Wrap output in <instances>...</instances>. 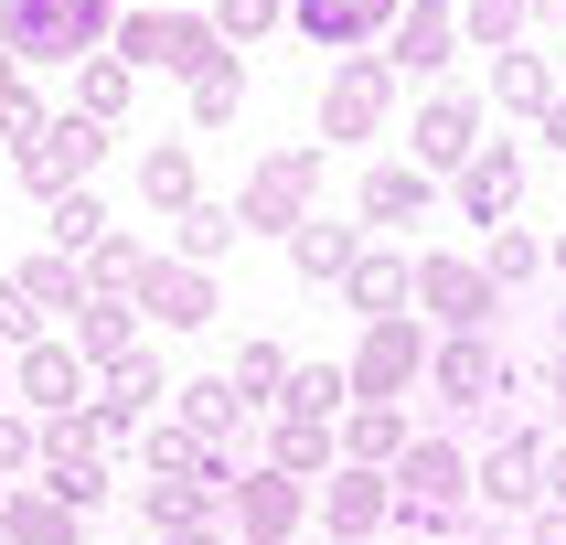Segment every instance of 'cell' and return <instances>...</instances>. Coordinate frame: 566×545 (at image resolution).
Returning <instances> with one entry per match:
<instances>
[{
	"label": "cell",
	"instance_id": "37",
	"mask_svg": "<svg viewBox=\"0 0 566 545\" xmlns=\"http://www.w3.org/2000/svg\"><path fill=\"white\" fill-rule=\"evenodd\" d=\"M107 224H118V214L96 203V182H75V192H54V203H43V235H54V256H86Z\"/></svg>",
	"mask_w": 566,
	"mask_h": 545
},
{
	"label": "cell",
	"instance_id": "12",
	"mask_svg": "<svg viewBox=\"0 0 566 545\" xmlns=\"http://www.w3.org/2000/svg\"><path fill=\"white\" fill-rule=\"evenodd\" d=\"M128 311H139V332H203V321L224 311V289H214V268L150 256V268H139V289H128Z\"/></svg>",
	"mask_w": 566,
	"mask_h": 545
},
{
	"label": "cell",
	"instance_id": "5",
	"mask_svg": "<svg viewBox=\"0 0 566 545\" xmlns=\"http://www.w3.org/2000/svg\"><path fill=\"white\" fill-rule=\"evenodd\" d=\"M321 171H332V160H321L311 139L268 150V160L247 171V192H235V224H247V235H279V247H289V224H311V214H321Z\"/></svg>",
	"mask_w": 566,
	"mask_h": 545
},
{
	"label": "cell",
	"instance_id": "47",
	"mask_svg": "<svg viewBox=\"0 0 566 545\" xmlns=\"http://www.w3.org/2000/svg\"><path fill=\"white\" fill-rule=\"evenodd\" d=\"M460 545H524V535H513L503 513H471V524H460Z\"/></svg>",
	"mask_w": 566,
	"mask_h": 545
},
{
	"label": "cell",
	"instance_id": "18",
	"mask_svg": "<svg viewBox=\"0 0 566 545\" xmlns=\"http://www.w3.org/2000/svg\"><path fill=\"white\" fill-rule=\"evenodd\" d=\"M449 54H460V0H407V11L385 22L396 86H407V75H449Z\"/></svg>",
	"mask_w": 566,
	"mask_h": 545
},
{
	"label": "cell",
	"instance_id": "13",
	"mask_svg": "<svg viewBox=\"0 0 566 545\" xmlns=\"http://www.w3.org/2000/svg\"><path fill=\"white\" fill-rule=\"evenodd\" d=\"M385 492H396V503H449V513H471V449L449 439V428H417V439L396 449Z\"/></svg>",
	"mask_w": 566,
	"mask_h": 545
},
{
	"label": "cell",
	"instance_id": "40",
	"mask_svg": "<svg viewBox=\"0 0 566 545\" xmlns=\"http://www.w3.org/2000/svg\"><path fill=\"white\" fill-rule=\"evenodd\" d=\"M139 524L171 535V524H214V492L203 481H139Z\"/></svg>",
	"mask_w": 566,
	"mask_h": 545
},
{
	"label": "cell",
	"instance_id": "11",
	"mask_svg": "<svg viewBox=\"0 0 566 545\" xmlns=\"http://www.w3.org/2000/svg\"><path fill=\"white\" fill-rule=\"evenodd\" d=\"M0 385H11V407L22 417H64V407H86V364H75V343L64 332H43V343H22V353H0Z\"/></svg>",
	"mask_w": 566,
	"mask_h": 545
},
{
	"label": "cell",
	"instance_id": "44",
	"mask_svg": "<svg viewBox=\"0 0 566 545\" xmlns=\"http://www.w3.org/2000/svg\"><path fill=\"white\" fill-rule=\"evenodd\" d=\"M32 118H43V96H32V86H22V64L0 54V139H22V128H32Z\"/></svg>",
	"mask_w": 566,
	"mask_h": 545
},
{
	"label": "cell",
	"instance_id": "32",
	"mask_svg": "<svg viewBox=\"0 0 566 545\" xmlns=\"http://www.w3.org/2000/svg\"><path fill=\"white\" fill-rule=\"evenodd\" d=\"M128 96H139V75H128L118 54H86V64H75V118H86V128H118Z\"/></svg>",
	"mask_w": 566,
	"mask_h": 545
},
{
	"label": "cell",
	"instance_id": "45",
	"mask_svg": "<svg viewBox=\"0 0 566 545\" xmlns=\"http://www.w3.org/2000/svg\"><path fill=\"white\" fill-rule=\"evenodd\" d=\"M22 343H43V311H32L22 289L0 279V353H22Z\"/></svg>",
	"mask_w": 566,
	"mask_h": 545
},
{
	"label": "cell",
	"instance_id": "54",
	"mask_svg": "<svg viewBox=\"0 0 566 545\" xmlns=\"http://www.w3.org/2000/svg\"><path fill=\"white\" fill-rule=\"evenodd\" d=\"M0 171H11V139H0Z\"/></svg>",
	"mask_w": 566,
	"mask_h": 545
},
{
	"label": "cell",
	"instance_id": "38",
	"mask_svg": "<svg viewBox=\"0 0 566 545\" xmlns=\"http://www.w3.org/2000/svg\"><path fill=\"white\" fill-rule=\"evenodd\" d=\"M11 289H22L32 311L54 321V311H75V300H86V268H75V256H54V247H43V256H22V268H11Z\"/></svg>",
	"mask_w": 566,
	"mask_h": 545
},
{
	"label": "cell",
	"instance_id": "25",
	"mask_svg": "<svg viewBox=\"0 0 566 545\" xmlns=\"http://www.w3.org/2000/svg\"><path fill=\"white\" fill-rule=\"evenodd\" d=\"M64 343H75L86 375H107L118 353H139V311H128V300H75V332H64Z\"/></svg>",
	"mask_w": 566,
	"mask_h": 545
},
{
	"label": "cell",
	"instance_id": "52",
	"mask_svg": "<svg viewBox=\"0 0 566 545\" xmlns=\"http://www.w3.org/2000/svg\"><path fill=\"white\" fill-rule=\"evenodd\" d=\"M545 268H556V279H566V235H545Z\"/></svg>",
	"mask_w": 566,
	"mask_h": 545
},
{
	"label": "cell",
	"instance_id": "6",
	"mask_svg": "<svg viewBox=\"0 0 566 545\" xmlns=\"http://www.w3.org/2000/svg\"><path fill=\"white\" fill-rule=\"evenodd\" d=\"M214 524L235 545H300V524H311V481L268 471V460H247V471L214 492Z\"/></svg>",
	"mask_w": 566,
	"mask_h": 545
},
{
	"label": "cell",
	"instance_id": "42",
	"mask_svg": "<svg viewBox=\"0 0 566 545\" xmlns=\"http://www.w3.org/2000/svg\"><path fill=\"white\" fill-rule=\"evenodd\" d=\"M203 22H214V43H224V54H235V43H268V32L289 22V0H214Z\"/></svg>",
	"mask_w": 566,
	"mask_h": 545
},
{
	"label": "cell",
	"instance_id": "29",
	"mask_svg": "<svg viewBox=\"0 0 566 545\" xmlns=\"http://www.w3.org/2000/svg\"><path fill=\"white\" fill-rule=\"evenodd\" d=\"M545 96H556V64L524 54V43H503V54H492V96H481V107H503V118H545Z\"/></svg>",
	"mask_w": 566,
	"mask_h": 545
},
{
	"label": "cell",
	"instance_id": "3",
	"mask_svg": "<svg viewBox=\"0 0 566 545\" xmlns=\"http://www.w3.org/2000/svg\"><path fill=\"white\" fill-rule=\"evenodd\" d=\"M343 385L364 396V407H407L417 385H428V321L396 311V321H364L343 353Z\"/></svg>",
	"mask_w": 566,
	"mask_h": 545
},
{
	"label": "cell",
	"instance_id": "55",
	"mask_svg": "<svg viewBox=\"0 0 566 545\" xmlns=\"http://www.w3.org/2000/svg\"><path fill=\"white\" fill-rule=\"evenodd\" d=\"M0 407H11V385H0Z\"/></svg>",
	"mask_w": 566,
	"mask_h": 545
},
{
	"label": "cell",
	"instance_id": "16",
	"mask_svg": "<svg viewBox=\"0 0 566 545\" xmlns=\"http://www.w3.org/2000/svg\"><path fill=\"white\" fill-rule=\"evenodd\" d=\"M449 203L471 224H513V203H524V139H481V150L449 171Z\"/></svg>",
	"mask_w": 566,
	"mask_h": 545
},
{
	"label": "cell",
	"instance_id": "35",
	"mask_svg": "<svg viewBox=\"0 0 566 545\" xmlns=\"http://www.w3.org/2000/svg\"><path fill=\"white\" fill-rule=\"evenodd\" d=\"M182 96H192V128H235L247 118V54H214Z\"/></svg>",
	"mask_w": 566,
	"mask_h": 545
},
{
	"label": "cell",
	"instance_id": "15",
	"mask_svg": "<svg viewBox=\"0 0 566 545\" xmlns=\"http://www.w3.org/2000/svg\"><path fill=\"white\" fill-rule=\"evenodd\" d=\"M311 524H321L332 545H375V535H385V471L332 460V471L311 481Z\"/></svg>",
	"mask_w": 566,
	"mask_h": 545
},
{
	"label": "cell",
	"instance_id": "48",
	"mask_svg": "<svg viewBox=\"0 0 566 545\" xmlns=\"http://www.w3.org/2000/svg\"><path fill=\"white\" fill-rule=\"evenodd\" d=\"M535 481H545V503H566V439H545V471Z\"/></svg>",
	"mask_w": 566,
	"mask_h": 545
},
{
	"label": "cell",
	"instance_id": "24",
	"mask_svg": "<svg viewBox=\"0 0 566 545\" xmlns=\"http://www.w3.org/2000/svg\"><path fill=\"white\" fill-rule=\"evenodd\" d=\"M332 289H343V311H353V321H396V311H407V256L364 235V256H353Z\"/></svg>",
	"mask_w": 566,
	"mask_h": 545
},
{
	"label": "cell",
	"instance_id": "51",
	"mask_svg": "<svg viewBox=\"0 0 566 545\" xmlns=\"http://www.w3.org/2000/svg\"><path fill=\"white\" fill-rule=\"evenodd\" d=\"M524 11H535V22H545V32H566V0H524Z\"/></svg>",
	"mask_w": 566,
	"mask_h": 545
},
{
	"label": "cell",
	"instance_id": "30",
	"mask_svg": "<svg viewBox=\"0 0 566 545\" xmlns=\"http://www.w3.org/2000/svg\"><path fill=\"white\" fill-rule=\"evenodd\" d=\"M150 235H118V224H107V235H96L86 256H75V268H86V300H128V289H139V268H150Z\"/></svg>",
	"mask_w": 566,
	"mask_h": 545
},
{
	"label": "cell",
	"instance_id": "8",
	"mask_svg": "<svg viewBox=\"0 0 566 545\" xmlns=\"http://www.w3.org/2000/svg\"><path fill=\"white\" fill-rule=\"evenodd\" d=\"M396 64L385 54H332V75H321V139L343 150V139H385L396 128Z\"/></svg>",
	"mask_w": 566,
	"mask_h": 545
},
{
	"label": "cell",
	"instance_id": "31",
	"mask_svg": "<svg viewBox=\"0 0 566 545\" xmlns=\"http://www.w3.org/2000/svg\"><path fill=\"white\" fill-rule=\"evenodd\" d=\"M332 460H343V449H332V428H321V417H268V471L321 481Z\"/></svg>",
	"mask_w": 566,
	"mask_h": 545
},
{
	"label": "cell",
	"instance_id": "33",
	"mask_svg": "<svg viewBox=\"0 0 566 545\" xmlns=\"http://www.w3.org/2000/svg\"><path fill=\"white\" fill-rule=\"evenodd\" d=\"M139 192H150V214H160V224H171L192 192H203V171H192L182 139H150V150H139Z\"/></svg>",
	"mask_w": 566,
	"mask_h": 545
},
{
	"label": "cell",
	"instance_id": "49",
	"mask_svg": "<svg viewBox=\"0 0 566 545\" xmlns=\"http://www.w3.org/2000/svg\"><path fill=\"white\" fill-rule=\"evenodd\" d=\"M150 545H235L224 524H171V535H150Z\"/></svg>",
	"mask_w": 566,
	"mask_h": 545
},
{
	"label": "cell",
	"instance_id": "53",
	"mask_svg": "<svg viewBox=\"0 0 566 545\" xmlns=\"http://www.w3.org/2000/svg\"><path fill=\"white\" fill-rule=\"evenodd\" d=\"M556 353H566V300H556Z\"/></svg>",
	"mask_w": 566,
	"mask_h": 545
},
{
	"label": "cell",
	"instance_id": "39",
	"mask_svg": "<svg viewBox=\"0 0 566 545\" xmlns=\"http://www.w3.org/2000/svg\"><path fill=\"white\" fill-rule=\"evenodd\" d=\"M224 385L247 396V417H268V407H279V385H289V343H247L235 364H224Z\"/></svg>",
	"mask_w": 566,
	"mask_h": 545
},
{
	"label": "cell",
	"instance_id": "22",
	"mask_svg": "<svg viewBox=\"0 0 566 545\" xmlns=\"http://www.w3.org/2000/svg\"><path fill=\"white\" fill-rule=\"evenodd\" d=\"M86 513H64L43 481H0V545H75Z\"/></svg>",
	"mask_w": 566,
	"mask_h": 545
},
{
	"label": "cell",
	"instance_id": "23",
	"mask_svg": "<svg viewBox=\"0 0 566 545\" xmlns=\"http://www.w3.org/2000/svg\"><path fill=\"white\" fill-rule=\"evenodd\" d=\"M235 247H247V224H235V203H214V192H192L182 214H171V247H160V256H182V268H224Z\"/></svg>",
	"mask_w": 566,
	"mask_h": 545
},
{
	"label": "cell",
	"instance_id": "9",
	"mask_svg": "<svg viewBox=\"0 0 566 545\" xmlns=\"http://www.w3.org/2000/svg\"><path fill=\"white\" fill-rule=\"evenodd\" d=\"M96 160H107V128H86L75 107H43V118L11 139V171H22L43 203H54V192H75V182H96Z\"/></svg>",
	"mask_w": 566,
	"mask_h": 545
},
{
	"label": "cell",
	"instance_id": "2",
	"mask_svg": "<svg viewBox=\"0 0 566 545\" xmlns=\"http://www.w3.org/2000/svg\"><path fill=\"white\" fill-rule=\"evenodd\" d=\"M428 396H439V417L513 407L524 396V364L503 353V332H428Z\"/></svg>",
	"mask_w": 566,
	"mask_h": 545
},
{
	"label": "cell",
	"instance_id": "46",
	"mask_svg": "<svg viewBox=\"0 0 566 545\" xmlns=\"http://www.w3.org/2000/svg\"><path fill=\"white\" fill-rule=\"evenodd\" d=\"M545 439H566V353L545 364Z\"/></svg>",
	"mask_w": 566,
	"mask_h": 545
},
{
	"label": "cell",
	"instance_id": "21",
	"mask_svg": "<svg viewBox=\"0 0 566 545\" xmlns=\"http://www.w3.org/2000/svg\"><path fill=\"white\" fill-rule=\"evenodd\" d=\"M417 439V407H364V396H353L343 407V428H332V449H343L353 471H396V449Z\"/></svg>",
	"mask_w": 566,
	"mask_h": 545
},
{
	"label": "cell",
	"instance_id": "26",
	"mask_svg": "<svg viewBox=\"0 0 566 545\" xmlns=\"http://www.w3.org/2000/svg\"><path fill=\"white\" fill-rule=\"evenodd\" d=\"M171 417H182L203 449H235V428H247V396L224 375H192V385H171Z\"/></svg>",
	"mask_w": 566,
	"mask_h": 545
},
{
	"label": "cell",
	"instance_id": "36",
	"mask_svg": "<svg viewBox=\"0 0 566 545\" xmlns=\"http://www.w3.org/2000/svg\"><path fill=\"white\" fill-rule=\"evenodd\" d=\"M343 407H353L343 364H289V385H279V407H268V417H321V428H332Z\"/></svg>",
	"mask_w": 566,
	"mask_h": 545
},
{
	"label": "cell",
	"instance_id": "17",
	"mask_svg": "<svg viewBox=\"0 0 566 545\" xmlns=\"http://www.w3.org/2000/svg\"><path fill=\"white\" fill-rule=\"evenodd\" d=\"M139 481H203V492H224L235 481V449H203L182 417L160 407V417H139Z\"/></svg>",
	"mask_w": 566,
	"mask_h": 545
},
{
	"label": "cell",
	"instance_id": "28",
	"mask_svg": "<svg viewBox=\"0 0 566 545\" xmlns=\"http://www.w3.org/2000/svg\"><path fill=\"white\" fill-rule=\"evenodd\" d=\"M86 396H96V407H118V417H150V407H171V375H160V353L139 343V353H118Z\"/></svg>",
	"mask_w": 566,
	"mask_h": 545
},
{
	"label": "cell",
	"instance_id": "50",
	"mask_svg": "<svg viewBox=\"0 0 566 545\" xmlns=\"http://www.w3.org/2000/svg\"><path fill=\"white\" fill-rule=\"evenodd\" d=\"M535 128H545V150H566V86L545 96V118H535Z\"/></svg>",
	"mask_w": 566,
	"mask_h": 545
},
{
	"label": "cell",
	"instance_id": "1",
	"mask_svg": "<svg viewBox=\"0 0 566 545\" xmlns=\"http://www.w3.org/2000/svg\"><path fill=\"white\" fill-rule=\"evenodd\" d=\"M118 0H0V54L11 64H86L107 54Z\"/></svg>",
	"mask_w": 566,
	"mask_h": 545
},
{
	"label": "cell",
	"instance_id": "43",
	"mask_svg": "<svg viewBox=\"0 0 566 545\" xmlns=\"http://www.w3.org/2000/svg\"><path fill=\"white\" fill-rule=\"evenodd\" d=\"M32 460H43V417L0 407V481H32Z\"/></svg>",
	"mask_w": 566,
	"mask_h": 545
},
{
	"label": "cell",
	"instance_id": "10",
	"mask_svg": "<svg viewBox=\"0 0 566 545\" xmlns=\"http://www.w3.org/2000/svg\"><path fill=\"white\" fill-rule=\"evenodd\" d=\"M545 417H503V439L471 460V503L481 513H503V524H524V513L545 503Z\"/></svg>",
	"mask_w": 566,
	"mask_h": 545
},
{
	"label": "cell",
	"instance_id": "4",
	"mask_svg": "<svg viewBox=\"0 0 566 545\" xmlns=\"http://www.w3.org/2000/svg\"><path fill=\"white\" fill-rule=\"evenodd\" d=\"M107 54H118L128 75H182V86H192L224 43H214L203 11H118V22H107Z\"/></svg>",
	"mask_w": 566,
	"mask_h": 545
},
{
	"label": "cell",
	"instance_id": "19",
	"mask_svg": "<svg viewBox=\"0 0 566 545\" xmlns=\"http://www.w3.org/2000/svg\"><path fill=\"white\" fill-rule=\"evenodd\" d=\"M428 203H439V182H428L417 160H375V171H364V192H353L364 235H407V224H428Z\"/></svg>",
	"mask_w": 566,
	"mask_h": 545
},
{
	"label": "cell",
	"instance_id": "34",
	"mask_svg": "<svg viewBox=\"0 0 566 545\" xmlns=\"http://www.w3.org/2000/svg\"><path fill=\"white\" fill-rule=\"evenodd\" d=\"M481 279L503 289V300L524 279H545V235H535V224H492V235H481Z\"/></svg>",
	"mask_w": 566,
	"mask_h": 545
},
{
	"label": "cell",
	"instance_id": "20",
	"mask_svg": "<svg viewBox=\"0 0 566 545\" xmlns=\"http://www.w3.org/2000/svg\"><path fill=\"white\" fill-rule=\"evenodd\" d=\"M396 11L407 0H289V32H311L321 54H364V43H385Z\"/></svg>",
	"mask_w": 566,
	"mask_h": 545
},
{
	"label": "cell",
	"instance_id": "14",
	"mask_svg": "<svg viewBox=\"0 0 566 545\" xmlns=\"http://www.w3.org/2000/svg\"><path fill=\"white\" fill-rule=\"evenodd\" d=\"M481 118H492V107H481L471 86H428V96H417V139H407V160L428 171V182H439V171H460V160L481 150Z\"/></svg>",
	"mask_w": 566,
	"mask_h": 545
},
{
	"label": "cell",
	"instance_id": "7",
	"mask_svg": "<svg viewBox=\"0 0 566 545\" xmlns=\"http://www.w3.org/2000/svg\"><path fill=\"white\" fill-rule=\"evenodd\" d=\"M407 311H428V332H503V289L481 256H407Z\"/></svg>",
	"mask_w": 566,
	"mask_h": 545
},
{
	"label": "cell",
	"instance_id": "27",
	"mask_svg": "<svg viewBox=\"0 0 566 545\" xmlns=\"http://www.w3.org/2000/svg\"><path fill=\"white\" fill-rule=\"evenodd\" d=\"M353 256H364V224H332V214H311V224H289V268H300V279L311 289H332L353 268Z\"/></svg>",
	"mask_w": 566,
	"mask_h": 545
},
{
	"label": "cell",
	"instance_id": "41",
	"mask_svg": "<svg viewBox=\"0 0 566 545\" xmlns=\"http://www.w3.org/2000/svg\"><path fill=\"white\" fill-rule=\"evenodd\" d=\"M524 0H460V43H481V54H503V43H524Z\"/></svg>",
	"mask_w": 566,
	"mask_h": 545
}]
</instances>
